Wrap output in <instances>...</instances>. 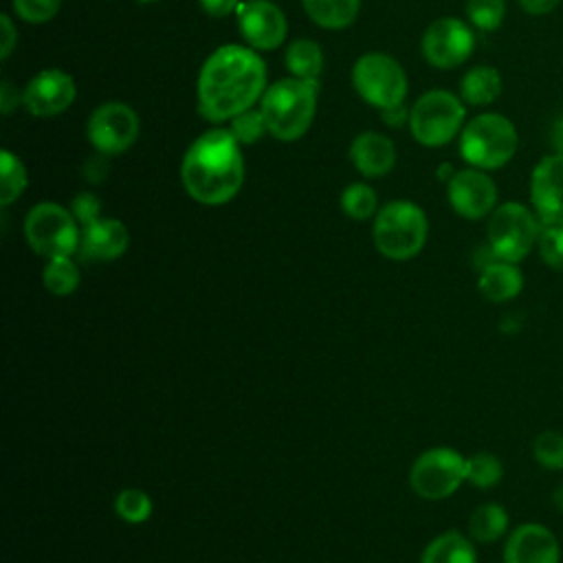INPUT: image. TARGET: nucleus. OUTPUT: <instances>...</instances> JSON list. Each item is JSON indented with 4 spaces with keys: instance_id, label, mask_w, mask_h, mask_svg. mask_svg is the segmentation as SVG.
Returning a JSON list of instances; mask_svg holds the SVG:
<instances>
[{
    "instance_id": "20",
    "label": "nucleus",
    "mask_w": 563,
    "mask_h": 563,
    "mask_svg": "<svg viewBox=\"0 0 563 563\" xmlns=\"http://www.w3.org/2000/svg\"><path fill=\"white\" fill-rule=\"evenodd\" d=\"M477 286L486 299L508 301L521 292L523 277H521V271L512 262L495 260L482 268Z\"/></svg>"
},
{
    "instance_id": "12",
    "label": "nucleus",
    "mask_w": 563,
    "mask_h": 563,
    "mask_svg": "<svg viewBox=\"0 0 563 563\" xmlns=\"http://www.w3.org/2000/svg\"><path fill=\"white\" fill-rule=\"evenodd\" d=\"M475 48L468 24L457 18H440L422 35V55L435 68H455L464 64Z\"/></svg>"
},
{
    "instance_id": "9",
    "label": "nucleus",
    "mask_w": 563,
    "mask_h": 563,
    "mask_svg": "<svg viewBox=\"0 0 563 563\" xmlns=\"http://www.w3.org/2000/svg\"><path fill=\"white\" fill-rule=\"evenodd\" d=\"M352 84L369 106L383 112L402 106L407 95V75L402 66L385 53H367L358 57L352 68Z\"/></svg>"
},
{
    "instance_id": "16",
    "label": "nucleus",
    "mask_w": 563,
    "mask_h": 563,
    "mask_svg": "<svg viewBox=\"0 0 563 563\" xmlns=\"http://www.w3.org/2000/svg\"><path fill=\"white\" fill-rule=\"evenodd\" d=\"M530 200L543 224H563V156L550 154L537 163L530 178Z\"/></svg>"
},
{
    "instance_id": "10",
    "label": "nucleus",
    "mask_w": 563,
    "mask_h": 563,
    "mask_svg": "<svg viewBox=\"0 0 563 563\" xmlns=\"http://www.w3.org/2000/svg\"><path fill=\"white\" fill-rule=\"evenodd\" d=\"M466 479V457L451 446H433L420 453L409 471V484L422 499L451 497Z\"/></svg>"
},
{
    "instance_id": "28",
    "label": "nucleus",
    "mask_w": 563,
    "mask_h": 563,
    "mask_svg": "<svg viewBox=\"0 0 563 563\" xmlns=\"http://www.w3.org/2000/svg\"><path fill=\"white\" fill-rule=\"evenodd\" d=\"M152 497L141 488H123L114 497V512L125 523H145L152 517Z\"/></svg>"
},
{
    "instance_id": "13",
    "label": "nucleus",
    "mask_w": 563,
    "mask_h": 563,
    "mask_svg": "<svg viewBox=\"0 0 563 563\" xmlns=\"http://www.w3.org/2000/svg\"><path fill=\"white\" fill-rule=\"evenodd\" d=\"M238 26L255 51L277 48L288 31L284 11L271 0H246L238 7Z\"/></svg>"
},
{
    "instance_id": "21",
    "label": "nucleus",
    "mask_w": 563,
    "mask_h": 563,
    "mask_svg": "<svg viewBox=\"0 0 563 563\" xmlns=\"http://www.w3.org/2000/svg\"><path fill=\"white\" fill-rule=\"evenodd\" d=\"M420 563H477V556L468 537L446 530L427 543Z\"/></svg>"
},
{
    "instance_id": "7",
    "label": "nucleus",
    "mask_w": 563,
    "mask_h": 563,
    "mask_svg": "<svg viewBox=\"0 0 563 563\" xmlns=\"http://www.w3.org/2000/svg\"><path fill=\"white\" fill-rule=\"evenodd\" d=\"M464 106L449 90L424 92L409 112L413 139L424 147H440L455 139L464 123Z\"/></svg>"
},
{
    "instance_id": "19",
    "label": "nucleus",
    "mask_w": 563,
    "mask_h": 563,
    "mask_svg": "<svg viewBox=\"0 0 563 563\" xmlns=\"http://www.w3.org/2000/svg\"><path fill=\"white\" fill-rule=\"evenodd\" d=\"M350 158L363 176L380 178L391 172L396 163V147L385 134L363 132L352 141Z\"/></svg>"
},
{
    "instance_id": "22",
    "label": "nucleus",
    "mask_w": 563,
    "mask_h": 563,
    "mask_svg": "<svg viewBox=\"0 0 563 563\" xmlns=\"http://www.w3.org/2000/svg\"><path fill=\"white\" fill-rule=\"evenodd\" d=\"M501 92V77L493 66H475L460 81V95L471 106L493 103Z\"/></svg>"
},
{
    "instance_id": "18",
    "label": "nucleus",
    "mask_w": 563,
    "mask_h": 563,
    "mask_svg": "<svg viewBox=\"0 0 563 563\" xmlns=\"http://www.w3.org/2000/svg\"><path fill=\"white\" fill-rule=\"evenodd\" d=\"M130 233L117 218H99L81 227L79 253L88 262H112L128 251Z\"/></svg>"
},
{
    "instance_id": "4",
    "label": "nucleus",
    "mask_w": 563,
    "mask_h": 563,
    "mask_svg": "<svg viewBox=\"0 0 563 563\" xmlns=\"http://www.w3.org/2000/svg\"><path fill=\"white\" fill-rule=\"evenodd\" d=\"M429 233V222L424 211L411 200L387 202L374 220V246L376 251L394 262H405L416 257Z\"/></svg>"
},
{
    "instance_id": "23",
    "label": "nucleus",
    "mask_w": 563,
    "mask_h": 563,
    "mask_svg": "<svg viewBox=\"0 0 563 563\" xmlns=\"http://www.w3.org/2000/svg\"><path fill=\"white\" fill-rule=\"evenodd\" d=\"M361 0H303L308 18L323 29H345L358 15Z\"/></svg>"
},
{
    "instance_id": "5",
    "label": "nucleus",
    "mask_w": 563,
    "mask_h": 563,
    "mask_svg": "<svg viewBox=\"0 0 563 563\" xmlns=\"http://www.w3.org/2000/svg\"><path fill=\"white\" fill-rule=\"evenodd\" d=\"M519 145V136L510 119L484 112L471 119L460 134V154L475 169H497L506 165Z\"/></svg>"
},
{
    "instance_id": "3",
    "label": "nucleus",
    "mask_w": 563,
    "mask_h": 563,
    "mask_svg": "<svg viewBox=\"0 0 563 563\" xmlns=\"http://www.w3.org/2000/svg\"><path fill=\"white\" fill-rule=\"evenodd\" d=\"M317 79L286 77L268 86L260 99L266 130L279 141H295L306 134L317 110Z\"/></svg>"
},
{
    "instance_id": "31",
    "label": "nucleus",
    "mask_w": 563,
    "mask_h": 563,
    "mask_svg": "<svg viewBox=\"0 0 563 563\" xmlns=\"http://www.w3.org/2000/svg\"><path fill=\"white\" fill-rule=\"evenodd\" d=\"M504 13V0H466V15L482 31H495L501 24Z\"/></svg>"
},
{
    "instance_id": "14",
    "label": "nucleus",
    "mask_w": 563,
    "mask_h": 563,
    "mask_svg": "<svg viewBox=\"0 0 563 563\" xmlns=\"http://www.w3.org/2000/svg\"><path fill=\"white\" fill-rule=\"evenodd\" d=\"M446 196L457 216L479 220L495 209L497 187L482 169H462L449 178Z\"/></svg>"
},
{
    "instance_id": "26",
    "label": "nucleus",
    "mask_w": 563,
    "mask_h": 563,
    "mask_svg": "<svg viewBox=\"0 0 563 563\" xmlns=\"http://www.w3.org/2000/svg\"><path fill=\"white\" fill-rule=\"evenodd\" d=\"M44 288L55 297H68L77 290L81 275L77 264L70 257H53L46 260V266L42 271Z\"/></svg>"
},
{
    "instance_id": "17",
    "label": "nucleus",
    "mask_w": 563,
    "mask_h": 563,
    "mask_svg": "<svg viewBox=\"0 0 563 563\" xmlns=\"http://www.w3.org/2000/svg\"><path fill=\"white\" fill-rule=\"evenodd\" d=\"M561 548L552 530L541 523L519 526L506 541L504 563H559Z\"/></svg>"
},
{
    "instance_id": "32",
    "label": "nucleus",
    "mask_w": 563,
    "mask_h": 563,
    "mask_svg": "<svg viewBox=\"0 0 563 563\" xmlns=\"http://www.w3.org/2000/svg\"><path fill=\"white\" fill-rule=\"evenodd\" d=\"M534 457L543 468L559 471L563 468V433L543 431L534 440Z\"/></svg>"
},
{
    "instance_id": "24",
    "label": "nucleus",
    "mask_w": 563,
    "mask_h": 563,
    "mask_svg": "<svg viewBox=\"0 0 563 563\" xmlns=\"http://www.w3.org/2000/svg\"><path fill=\"white\" fill-rule=\"evenodd\" d=\"M284 64L292 77L299 79H317L323 70V53L321 46L312 40H295L284 55Z\"/></svg>"
},
{
    "instance_id": "25",
    "label": "nucleus",
    "mask_w": 563,
    "mask_h": 563,
    "mask_svg": "<svg viewBox=\"0 0 563 563\" xmlns=\"http://www.w3.org/2000/svg\"><path fill=\"white\" fill-rule=\"evenodd\" d=\"M508 528V512L499 504H482L468 519V537L479 543L497 541Z\"/></svg>"
},
{
    "instance_id": "6",
    "label": "nucleus",
    "mask_w": 563,
    "mask_h": 563,
    "mask_svg": "<svg viewBox=\"0 0 563 563\" xmlns=\"http://www.w3.org/2000/svg\"><path fill=\"white\" fill-rule=\"evenodd\" d=\"M24 238L29 246L46 260L70 257L79 251L81 227L70 209L57 202H40L26 213Z\"/></svg>"
},
{
    "instance_id": "29",
    "label": "nucleus",
    "mask_w": 563,
    "mask_h": 563,
    "mask_svg": "<svg viewBox=\"0 0 563 563\" xmlns=\"http://www.w3.org/2000/svg\"><path fill=\"white\" fill-rule=\"evenodd\" d=\"M376 191L365 183H352L341 194V209L352 220H367L376 213Z\"/></svg>"
},
{
    "instance_id": "38",
    "label": "nucleus",
    "mask_w": 563,
    "mask_h": 563,
    "mask_svg": "<svg viewBox=\"0 0 563 563\" xmlns=\"http://www.w3.org/2000/svg\"><path fill=\"white\" fill-rule=\"evenodd\" d=\"M0 24H2V53L0 55H2V59H7L15 46V29L7 13L0 15Z\"/></svg>"
},
{
    "instance_id": "39",
    "label": "nucleus",
    "mask_w": 563,
    "mask_h": 563,
    "mask_svg": "<svg viewBox=\"0 0 563 563\" xmlns=\"http://www.w3.org/2000/svg\"><path fill=\"white\" fill-rule=\"evenodd\" d=\"M18 101H20L18 90L13 88L11 81L4 79V81L0 84V110H2V114H9V112L18 106Z\"/></svg>"
},
{
    "instance_id": "11",
    "label": "nucleus",
    "mask_w": 563,
    "mask_h": 563,
    "mask_svg": "<svg viewBox=\"0 0 563 563\" xmlns=\"http://www.w3.org/2000/svg\"><path fill=\"white\" fill-rule=\"evenodd\" d=\"M141 123L136 112L121 101H108L88 117L86 134L92 147L103 156H114L134 145Z\"/></svg>"
},
{
    "instance_id": "2",
    "label": "nucleus",
    "mask_w": 563,
    "mask_h": 563,
    "mask_svg": "<svg viewBox=\"0 0 563 563\" xmlns=\"http://www.w3.org/2000/svg\"><path fill=\"white\" fill-rule=\"evenodd\" d=\"M240 141L227 128L200 134L183 156L180 180L200 205L218 207L238 196L244 185V158Z\"/></svg>"
},
{
    "instance_id": "33",
    "label": "nucleus",
    "mask_w": 563,
    "mask_h": 563,
    "mask_svg": "<svg viewBox=\"0 0 563 563\" xmlns=\"http://www.w3.org/2000/svg\"><path fill=\"white\" fill-rule=\"evenodd\" d=\"M541 260L556 271H563V224H545L537 240Z\"/></svg>"
},
{
    "instance_id": "36",
    "label": "nucleus",
    "mask_w": 563,
    "mask_h": 563,
    "mask_svg": "<svg viewBox=\"0 0 563 563\" xmlns=\"http://www.w3.org/2000/svg\"><path fill=\"white\" fill-rule=\"evenodd\" d=\"M70 211L75 216V220L79 222V227H88L90 222L101 218V200L95 194L81 191L73 198L70 202Z\"/></svg>"
},
{
    "instance_id": "35",
    "label": "nucleus",
    "mask_w": 563,
    "mask_h": 563,
    "mask_svg": "<svg viewBox=\"0 0 563 563\" xmlns=\"http://www.w3.org/2000/svg\"><path fill=\"white\" fill-rule=\"evenodd\" d=\"M62 0H13V11L29 24H42L57 15Z\"/></svg>"
},
{
    "instance_id": "40",
    "label": "nucleus",
    "mask_w": 563,
    "mask_h": 563,
    "mask_svg": "<svg viewBox=\"0 0 563 563\" xmlns=\"http://www.w3.org/2000/svg\"><path fill=\"white\" fill-rule=\"evenodd\" d=\"M519 7L530 13V15H545L550 11H554V7L561 2V0H517Z\"/></svg>"
},
{
    "instance_id": "41",
    "label": "nucleus",
    "mask_w": 563,
    "mask_h": 563,
    "mask_svg": "<svg viewBox=\"0 0 563 563\" xmlns=\"http://www.w3.org/2000/svg\"><path fill=\"white\" fill-rule=\"evenodd\" d=\"M550 143L554 147V154L563 156V117L554 121V125L550 130Z\"/></svg>"
},
{
    "instance_id": "43",
    "label": "nucleus",
    "mask_w": 563,
    "mask_h": 563,
    "mask_svg": "<svg viewBox=\"0 0 563 563\" xmlns=\"http://www.w3.org/2000/svg\"><path fill=\"white\" fill-rule=\"evenodd\" d=\"M136 2H141V4H152V2H158V0H136Z\"/></svg>"
},
{
    "instance_id": "34",
    "label": "nucleus",
    "mask_w": 563,
    "mask_h": 563,
    "mask_svg": "<svg viewBox=\"0 0 563 563\" xmlns=\"http://www.w3.org/2000/svg\"><path fill=\"white\" fill-rule=\"evenodd\" d=\"M229 130L244 145H251V143L260 141L264 130H266V121H264L262 110H246V112L233 117Z\"/></svg>"
},
{
    "instance_id": "37",
    "label": "nucleus",
    "mask_w": 563,
    "mask_h": 563,
    "mask_svg": "<svg viewBox=\"0 0 563 563\" xmlns=\"http://www.w3.org/2000/svg\"><path fill=\"white\" fill-rule=\"evenodd\" d=\"M200 4L211 18H224L231 11H238L240 0H200Z\"/></svg>"
},
{
    "instance_id": "27",
    "label": "nucleus",
    "mask_w": 563,
    "mask_h": 563,
    "mask_svg": "<svg viewBox=\"0 0 563 563\" xmlns=\"http://www.w3.org/2000/svg\"><path fill=\"white\" fill-rule=\"evenodd\" d=\"M0 174H2L0 176V205L9 207L26 189V183H29L26 167L13 152L2 150L0 152Z\"/></svg>"
},
{
    "instance_id": "30",
    "label": "nucleus",
    "mask_w": 563,
    "mask_h": 563,
    "mask_svg": "<svg viewBox=\"0 0 563 563\" xmlns=\"http://www.w3.org/2000/svg\"><path fill=\"white\" fill-rule=\"evenodd\" d=\"M501 475V462L493 453H475L466 457V482L475 488H493Z\"/></svg>"
},
{
    "instance_id": "8",
    "label": "nucleus",
    "mask_w": 563,
    "mask_h": 563,
    "mask_svg": "<svg viewBox=\"0 0 563 563\" xmlns=\"http://www.w3.org/2000/svg\"><path fill=\"white\" fill-rule=\"evenodd\" d=\"M539 233L537 216L519 202L499 205L488 220V246L495 260L521 262L537 244Z\"/></svg>"
},
{
    "instance_id": "1",
    "label": "nucleus",
    "mask_w": 563,
    "mask_h": 563,
    "mask_svg": "<svg viewBox=\"0 0 563 563\" xmlns=\"http://www.w3.org/2000/svg\"><path fill=\"white\" fill-rule=\"evenodd\" d=\"M266 64L251 46L224 44L202 64L198 75V108L209 121L233 119L262 99Z\"/></svg>"
},
{
    "instance_id": "42",
    "label": "nucleus",
    "mask_w": 563,
    "mask_h": 563,
    "mask_svg": "<svg viewBox=\"0 0 563 563\" xmlns=\"http://www.w3.org/2000/svg\"><path fill=\"white\" fill-rule=\"evenodd\" d=\"M383 117H385V121H387L389 125H400V123H402V119H405V110H402V106H398V108L385 110V112H383Z\"/></svg>"
},
{
    "instance_id": "15",
    "label": "nucleus",
    "mask_w": 563,
    "mask_h": 563,
    "mask_svg": "<svg viewBox=\"0 0 563 563\" xmlns=\"http://www.w3.org/2000/svg\"><path fill=\"white\" fill-rule=\"evenodd\" d=\"M75 79L59 68L40 70L24 88L22 103L35 117H55L75 101Z\"/></svg>"
}]
</instances>
